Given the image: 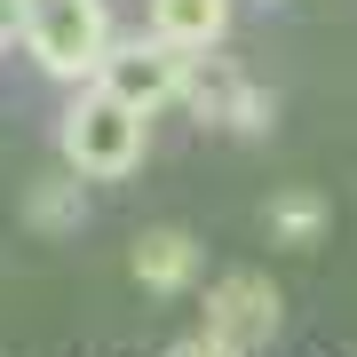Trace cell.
Wrapping results in <instances>:
<instances>
[{
	"label": "cell",
	"mask_w": 357,
	"mask_h": 357,
	"mask_svg": "<svg viewBox=\"0 0 357 357\" xmlns=\"http://www.w3.org/2000/svg\"><path fill=\"white\" fill-rule=\"evenodd\" d=\"M191 270H199V238H191V230H143V238H135V278L151 294L191 286Z\"/></svg>",
	"instance_id": "7"
},
{
	"label": "cell",
	"mask_w": 357,
	"mask_h": 357,
	"mask_svg": "<svg viewBox=\"0 0 357 357\" xmlns=\"http://www.w3.org/2000/svg\"><path fill=\"white\" fill-rule=\"evenodd\" d=\"M8 40H24V0H0V48Z\"/></svg>",
	"instance_id": "10"
},
{
	"label": "cell",
	"mask_w": 357,
	"mask_h": 357,
	"mask_svg": "<svg viewBox=\"0 0 357 357\" xmlns=\"http://www.w3.org/2000/svg\"><path fill=\"white\" fill-rule=\"evenodd\" d=\"M278 286L262 278V270H230V278L206 294V333L199 342H183L191 357H206V349H270L278 342Z\"/></svg>",
	"instance_id": "3"
},
{
	"label": "cell",
	"mask_w": 357,
	"mask_h": 357,
	"mask_svg": "<svg viewBox=\"0 0 357 357\" xmlns=\"http://www.w3.org/2000/svg\"><path fill=\"white\" fill-rule=\"evenodd\" d=\"M151 32L183 56H206L230 32V0H151Z\"/></svg>",
	"instance_id": "6"
},
{
	"label": "cell",
	"mask_w": 357,
	"mask_h": 357,
	"mask_svg": "<svg viewBox=\"0 0 357 357\" xmlns=\"http://www.w3.org/2000/svg\"><path fill=\"white\" fill-rule=\"evenodd\" d=\"M270 238L278 246H318L326 238V199L318 191H286V199H270Z\"/></svg>",
	"instance_id": "9"
},
{
	"label": "cell",
	"mask_w": 357,
	"mask_h": 357,
	"mask_svg": "<svg viewBox=\"0 0 357 357\" xmlns=\"http://www.w3.org/2000/svg\"><path fill=\"white\" fill-rule=\"evenodd\" d=\"M79 183H88L79 167H72V175H48V183H32V191H24V222H32V230H48V238H64V230H79V215H88Z\"/></svg>",
	"instance_id": "8"
},
{
	"label": "cell",
	"mask_w": 357,
	"mask_h": 357,
	"mask_svg": "<svg viewBox=\"0 0 357 357\" xmlns=\"http://www.w3.org/2000/svg\"><path fill=\"white\" fill-rule=\"evenodd\" d=\"M183 103H199V119H215V128H238V135H262V128H270V96H262L246 72H230V64H215V72H199V64H191V79H183Z\"/></svg>",
	"instance_id": "5"
},
{
	"label": "cell",
	"mask_w": 357,
	"mask_h": 357,
	"mask_svg": "<svg viewBox=\"0 0 357 357\" xmlns=\"http://www.w3.org/2000/svg\"><path fill=\"white\" fill-rule=\"evenodd\" d=\"M96 79H103L119 103H135V112L151 119V112H167V103H183L191 56L167 48L159 32H143V40H112V48H103V64H96Z\"/></svg>",
	"instance_id": "4"
},
{
	"label": "cell",
	"mask_w": 357,
	"mask_h": 357,
	"mask_svg": "<svg viewBox=\"0 0 357 357\" xmlns=\"http://www.w3.org/2000/svg\"><path fill=\"white\" fill-rule=\"evenodd\" d=\"M143 143H151V119L135 103H119L103 79H79V96L64 112V167H79L88 183H119L143 167Z\"/></svg>",
	"instance_id": "1"
},
{
	"label": "cell",
	"mask_w": 357,
	"mask_h": 357,
	"mask_svg": "<svg viewBox=\"0 0 357 357\" xmlns=\"http://www.w3.org/2000/svg\"><path fill=\"white\" fill-rule=\"evenodd\" d=\"M24 48L48 79H96L112 48V8L103 0H24Z\"/></svg>",
	"instance_id": "2"
}]
</instances>
